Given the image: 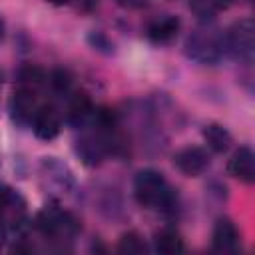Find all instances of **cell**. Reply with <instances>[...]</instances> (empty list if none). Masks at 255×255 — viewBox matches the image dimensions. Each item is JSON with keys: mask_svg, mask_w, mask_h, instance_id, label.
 I'll return each instance as SVG.
<instances>
[{"mask_svg": "<svg viewBox=\"0 0 255 255\" xmlns=\"http://www.w3.org/2000/svg\"><path fill=\"white\" fill-rule=\"evenodd\" d=\"M133 193L143 207L159 209L163 213H175L177 209V193L169 187L163 173L155 169H141L135 175Z\"/></svg>", "mask_w": 255, "mask_h": 255, "instance_id": "obj_1", "label": "cell"}, {"mask_svg": "<svg viewBox=\"0 0 255 255\" xmlns=\"http://www.w3.org/2000/svg\"><path fill=\"white\" fill-rule=\"evenodd\" d=\"M185 54L187 58L199 62V64H215L225 54L223 46V34L217 30H197L193 32L185 42Z\"/></svg>", "mask_w": 255, "mask_h": 255, "instance_id": "obj_2", "label": "cell"}, {"mask_svg": "<svg viewBox=\"0 0 255 255\" xmlns=\"http://www.w3.org/2000/svg\"><path fill=\"white\" fill-rule=\"evenodd\" d=\"M223 46L225 54H231L235 60L251 62L253 58V46H255V26L251 18L237 20L227 28L223 34Z\"/></svg>", "mask_w": 255, "mask_h": 255, "instance_id": "obj_3", "label": "cell"}, {"mask_svg": "<svg viewBox=\"0 0 255 255\" xmlns=\"http://www.w3.org/2000/svg\"><path fill=\"white\" fill-rule=\"evenodd\" d=\"M36 227L46 237H58L60 239V237L74 235L80 229V223L72 213H68V211H64V209H60L56 205H50V207H46V209H42L38 213Z\"/></svg>", "mask_w": 255, "mask_h": 255, "instance_id": "obj_4", "label": "cell"}, {"mask_svg": "<svg viewBox=\"0 0 255 255\" xmlns=\"http://www.w3.org/2000/svg\"><path fill=\"white\" fill-rule=\"evenodd\" d=\"M38 108H40V104H38V98H36V90L24 88V86H18L14 90V94L10 98V104H8L10 118L20 128L32 126Z\"/></svg>", "mask_w": 255, "mask_h": 255, "instance_id": "obj_5", "label": "cell"}, {"mask_svg": "<svg viewBox=\"0 0 255 255\" xmlns=\"http://www.w3.org/2000/svg\"><path fill=\"white\" fill-rule=\"evenodd\" d=\"M173 165L187 177H197L209 167V153L203 147L189 145L173 155Z\"/></svg>", "mask_w": 255, "mask_h": 255, "instance_id": "obj_6", "label": "cell"}, {"mask_svg": "<svg viewBox=\"0 0 255 255\" xmlns=\"http://www.w3.org/2000/svg\"><path fill=\"white\" fill-rule=\"evenodd\" d=\"M60 128H62V116H60L58 108L52 104L40 106L36 112V118L32 122L34 135L42 141H52L60 133Z\"/></svg>", "mask_w": 255, "mask_h": 255, "instance_id": "obj_7", "label": "cell"}, {"mask_svg": "<svg viewBox=\"0 0 255 255\" xmlns=\"http://www.w3.org/2000/svg\"><path fill=\"white\" fill-rule=\"evenodd\" d=\"M211 245L217 253H235L239 249L241 237L235 223L229 217H219L215 221L213 233H211Z\"/></svg>", "mask_w": 255, "mask_h": 255, "instance_id": "obj_8", "label": "cell"}, {"mask_svg": "<svg viewBox=\"0 0 255 255\" xmlns=\"http://www.w3.org/2000/svg\"><path fill=\"white\" fill-rule=\"evenodd\" d=\"M227 171L229 175H233L235 179L243 181V183H253L255 181V155L251 151V147L241 145L229 159L227 163Z\"/></svg>", "mask_w": 255, "mask_h": 255, "instance_id": "obj_9", "label": "cell"}, {"mask_svg": "<svg viewBox=\"0 0 255 255\" xmlns=\"http://www.w3.org/2000/svg\"><path fill=\"white\" fill-rule=\"evenodd\" d=\"M179 26H181V22H179L177 16H163V18H159V20L149 24L147 38L151 42H155V44H167L177 36Z\"/></svg>", "mask_w": 255, "mask_h": 255, "instance_id": "obj_10", "label": "cell"}, {"mask_svg": "<svg viewBox=\"0 0 255 255\" xmlns=\"http://www.w3.org/2000/svg\"><path fill=\"white\" fill-rule=\"evenodd\" d=\"M92 114H94V106H92V100L88 98V94L78 92V94H74V96L70 98L68 116H66V118H68V122H70L72 126L80 128V126L88 124L90 118H92Z\"/></svg>", "mask_w": 255, "mask_h": 255, "instance_id": "obj_11", "label": "cell"}, {"mask_svg": "<svg viewBox=\"0 0 255 255\" xmlns=\"http://www.w3.org/2000/svg\"><path fill=\"white\" fill-rule=\"evenodd\" d=\"M203 139L207 143V147L215 153H223L231 147V133L227 128L219 126V124H209L203 128Z\"/></svg>", "mask_w": 255, "mask_h": 255, "instance_id": "obj_12", "label": "cell"}, {"mask_svg": "<svg viewBox=\"0 0 255 255\" xmlns=\"http://www.w3.org/2000/svg\"><path fill=\"white\" fill-rule=\"evenodd\" d=\"M153 247H155L157 253L175 255V253H181L183 251V239L173 229H161L153 237Z\"/></svg>", "mask_w": 255, "mask_h": 255, "instance_id": "obj_13", "label": "cell"}, {"mask_svg": "<svg viewBox=\"0 0 255 255\" xmlns=\"http://www.w3.org/2000/svg\"><path fill=\"white\" fill-rule=\"evenodd\" d=\"M229 4H231V0H191L189 2L191 10L201 20H211L219 10H225Z\"/></svg>", "mask_w": 255, "mask_h": 255, "instance_id": "obj_14", "label": "cell"}, {"mask_svg": "<svg viewBox=\"0 0 255 255\" xmlns=\"http://www.w3.org/2000/svg\"><path fill=\"white\" fill-rule=\"evenodd\" d=\"M46 80V74L40 66H34V64H24L20 70H18V86H24V88H32L36 90L38 86H42Z\"/></svg>", "mask_w": 255, "mask_h": 255, "instance_id": "obj_15", "label": "cell"}, {"mask_svg": "<svg viewBox=\"0 0 255 255\" xmlns=\"http://www.w3.org/2000/svg\"><path fill=\"white\" fill-rule=\"evenodd\" d=\"M118 251L120 253H131V255H139V253H145L147 247H145V241L139 233L135 231H129V233H124L120 243H118Z\"/></svg>", "mask_w": 255, "mask_h": 255, "instance_id": "obj_16", "label": "cell"}, {"mask_svg": "<svg viewBox=\"0 0 255 255\" xmlns=\"http://www.w3.org/2000/svg\"><path fill=\"white\" fill-rule=\"evenodd\" d=\"M50 84L54 88V92H60V94H66L70 88H72V74L64 68H58L50 74Z\"/></svg>", "mask_w": 255, "mask_h": 255, "instance_id": "obj_17", "label": "cell"}, {"mask_svg": "<svg viewBox=\"0 0 255 255\" xmlns=\"http://www.w3.org/2000/svg\"><path fill=\"white\" fill-rule=\"evenodd\" d=\"M90 44L94 46V50H98V52H104V54H112L114 52V44L104 36V34H100V32H94V34H90Z\"/></svg>", "mask_w": 255, "mask_h": 255, "instance_id": "obj_18", "label": "cell"}, {"mask_svg": "<svg viewBox=\"0 0 255 255\" xmlns=\"http://www.w3.org/2000/svg\"><path fill=\"white\" fill-rule=\"evenodd\" d=\"M50 4H54V6H64V4H68V2H72V0H48Z\"/></svg>", "mask_w": 255, "mask_h": 255, "instance_id": "obj_19", "label": "cell"}, {"mask_svg": "<svg viewBox=\"0 0 255 255\" xmlns=\"http://www.w3.org/2000/svg\"><path fill=\"white\" fill-rule=\"evenodd\" d=\"M2 36H4V20L0 16V40H2Z\"/></svg>", "mask_w": 255, "mask_h": 255, "instance_id": "obj_20", "label": "cell"}]
</instances>
